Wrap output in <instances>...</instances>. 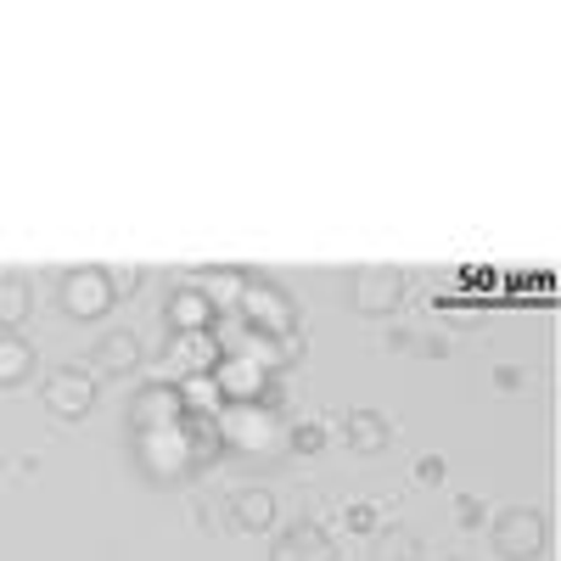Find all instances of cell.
Masks as SVG:
<instances>
[{
    "label": "cell",
    "instance_id": "1",
    "mask_svg": "<svg viewBox=\"0 0 561 561\" xmlns=\"http://www.w3.org/2000/svg\"><path fill=\"white\" fill-rule=\"evenodd\" d=\"M489 539H494V556L500 561H534L545 550V539H550V517H545V511H534V505H511V511H500V517H494Z\"/></svg>",
    "mask_w": 561,
    "mask_h": 561
},
{
    "label": "cell",
    "instance_id": "2",
    "mask_svg": "<svg viewBox=\"0 0 561 561\" xmlns=\"http://www.w3.org/2000/svg\"><path fill=\"white\" fill-rule=\"evenodd\" d=\"M237 314L253 325L259 337H275V343H287V337L298 332V309H293V298L280 293V287H270V280H253V275H248V293H242Z\"/></svg>",
    "mask_w": 561,
    "mask_h": 561
},
{
    "label": "cell",
    "instance_id": "3",
    "mask_svg": "<svg viewBox=\"0 0 561 561\" xmlns=\"http://www.w3.org/2000/svg\"><path fill=\"white\" fill-rule=\"evenodd\" d=\"M343 287H348V304L359 314H393L404 304V270H393V264H359V270H348Z\"/></svg>",
    "mask_w": 561,
    "mask_h": 561
},
{
    "label": "cell",
    "instance_id": "4",
    "mask_svg": "<svg viewBox=\"0 0 561 561\" xmlns=\"http://www.w3.org/2000/svg\"><path fill=\"white\" fill-rule=\"evenodd\" d=\"M39 404L51 410L57 421H84L90 410H96V377L79 370V365H57L51 377H45V388H39Z\"/></svg>",
    "mask_w": 561,
    "mask_h": 561
},
{
    "label": "cell",
    "instance_id": "5",
    "mask_svg": "<svg viewBox=\"0 0 561 561\" xmlns=\"http://www.w3.org/2000/svg\"><path fill=\"white\" fill-rule=\"evenodd\" d=\"M62 309L73 314V320H102L118 298H113V287H107V270L102 264H79V270H68L62 275Z\"/></svg>",
    "mask_w": 561,
    "mask_h": 561
},
{
    "label": "cell",
    "instance_id": "6",
    "mask_svg": "<svg viewBox=\"0 0 561 561\" xmlns=\"http://www.w3.org/2000/svg\"><path fill=\"white\" fill-rule=\"evenodd\" d=\"M135 460L147 466L158 483L169 478H192V455H185V427H163V433H135Z\"/></svg>",
    "mask_w": 561,
    "mask_h": 561
},
{
    "label": "cell",
    "instance_id": "7",
    "mask_svg": "<svg viewBox=\"0 0 561 561\" xmlns=\"http://www.w3.org/2000/svg\"><path fill=\"white\" fill-rule=\"evenodd\" d=\"M214 427H219L225 444H237V449H248V455H259V449L275 444V415H270V404H225Z\"/></svg>",
    "mask_w": 561,
    "mask_h": 561
},
{
    "label": "cell",
    "instance_id": "8",
    "mask_svg": "<svg viewBox=\"0 0 561 561\" xmlns=\"http://www.w3.org/2000/svg\"><path fill=\"white\" fill-rule=\"evenodd\" d=\"M214 382H219V393H225V404H270L275 393H270V377H264V365H253V359H242V354H219V365H214Z\"/></svg>",
    "mask_w": 561,
    "mask_h": 561
},
{
    "label": "cell",
    "instance_id": "9",
    "mask_svg": "<svg viewBox=\"0 0 561 561\" xmlns=\"http://www.w3.org/2000/svg\"><path fill=\"white\" fill-rule=\"evenodd\" d=\"M180 421H185V404L169 382H147L129 399V427L135 433H163V427H180Z\"/></svg>",
    "mask_w": 561,
    "mask_h": 561
},
{
    "label": "cell",
    "instance_id": "10",
    "mask_svg": "<svg viewBox=\"0 0 561 561\" xmlns=\"http://www.w3.org/2000/svg\"><path fill=\"white\" fill-rule=\"evenodd\" d=\"M270 561H337V545L332 534H325L320 523H293V528H280L270 539Z\"/></svg>",
    "mask_w": 561,
    "mask_h": 561
},
{
    "label": "cell",
    "instance_id": "11",
    "mask_svg": "<svg viewBox=\"0 0 561 561\" xmlns=\"http://www.w3.org/2000/svg\"><path fill=\"white\" fill-rule=\"evenodd\" d=\"M219 365V343L208 332H174V348H169V370L185 382V377H214Z\"/></svg>",
    "mask_w": 561,
    "mask_h": 561
},
{
    "label": "cell",
    "instance_id": "12",
    "mask_svg": "<svg viewBox=\"0 0 561 561\" xmlns=\"http://www.w3.org/2000/svg\"><path fill=\"white\" fill-rule=\"evenodd\" d=\"M225 523H230V528H242V534H264V528H275V494L259 489V483L237 489V494L225 500Z\"/></svg>",
    "mask_w": 561,
    "mask_h": 561
},
{
    "label": "cell",
    "instance_id": "13",
    "mask_svg": "<svg viewBox=\"0 0 561 561\" xmlns=\"http://www.w3.org/2000/svg\"><path fill=\"white\" fill-rule=\"evenodd\" d=\"M337 433H343V444H348L354 455H382V449L393 444V421L377 415V410H348V415L337 421Z\"/></svg>",
    "mask_w": 561,
    "mask_h": 561
},
{
    "label": "cell",
    "instance_id": "14",
    "mask_svg": "<svg viewBox=\"0 0 561 561\" xmlns=\"http://www.w3.org/2000/svg\"><path fill=\"white\" fill-rule=\"evenodd\" d=\"M214 304L197 293V287H180L174 293V304H169V314H163V325L169 332H214Z\"/></svg>",
    "mask_w": 561,
    "mask_h": 561
},
{
    "label": "cell",
    "instance_id": "15",
    "mask_svg": "<svg viewBox=\"0 0 561 561\" xmlns=\"http://www.w3.org/2000/svg\"><path fill=\"white\" fill-rule=\"evenodd\" d=\"M135 365H140V337L135 332H107L96 343V370L102 377H129Z\"/></svg>",
    "mask_w": 561,
    "mask_h": 561
},
{
    "label": "cell",
    "instance_id": "16",
    "mask_svg": "<svg viewBox=\"0 0 561 561\" xmlns=\"http://www.w3.org/2000/svg\"><path fill=\"white\" fill-rule=\"evenodd\" d=\"M34 377V348L23 332H0V388H18Z\"/></svg>",
    "mask_w": 561,
    "mask_h": 561
},
{
    "label": "cell",
    "instance_id": "17",
    "mask_svg": "<svg viewBox=\"0 0 561 561\" xmlns=\"http://www.w3.org/2000/svg\"><path fill=\"white\" fill-rule=\"evenodd\" d=\"M34 309V287L23 275H0V332H18Z\"/></svg>",
    "mask_w": 561,
    "mask_h": 561
},
{
    "label": "cell",
    "instance_id": "18",
    "mask_svg": "<svg viewBox=\"0 0 561 561\" xmlns=\"http://www.w3.org/2000/svg\"><path fill=\"white\" fill-rule=\"evenodd\" d=\"M197 293L214 304V314H219V309H237L242 293H248V275H242V270H208Z\"/></svg>",
    "mask_w": 561,
    "mask_h": 561
},
{
    "label": "cell",
    "instance_id": "19",
    "mask_svg": "<svg viewBox=\"0 0 561 561\" xmlns=\"http://www.w3.org/2000/svg\"><path fill=\"white\" fill-rule=\"evenodd\" d=\"M174 393H180L185 415H219V410H225V393H219V382H214V377H185Z\"/></svg>",
    "mask_w": 561,
    "mask_h": 561
},
{
    "label": "cell",
    "instance_id": "20",
    "mask_svg": "<svg viewBox=\"0 0 561 561\" xmlns=\"http://www.w3.org/2000/svg\"><path fill=\"white\" fill-rule=\"evenodd\" d=\"M388 348H399V354H427V359H444V343H438V337H427V332H415V325H393V332H388Z\"/></svg>",
    "mask_w": 561,
    "mask_h": 561
},
{
    "label": "cell",
    "instance_id": "21",
    "mask_svg": "<svg viewBox=\"0 0 561 561\" xmlns=\"http://www.w3.org/2000/svg\"><path fill=\"white\" fill-rule=\"evenodd\" d=\"M377 561H421V539H415V534H404V528H393V534H382Z\"/></svg>",
    "mask_w": 561,
    "mask_h": 561
},
{
    "label": "cell",
    "instance_id": "22",
    "mask_svg": "<svg viewBox=\"0 0 561 561\" xmlns=\"http://www.w3.org/2000/svg\"><path fill=\"white\" fill-rule=\"evenodd\" d=\"M320 444H325V427H320V421H298V427L287 433V449H293V455H314Z\"/></svg>",
    "mask_w": 561,
    "mask_h": 561
},
{
    "label": "cell",
    "instance_id": "23",
    "mask_svg": "<svg viewBox=\"0 0 561 561\" xmlns=\"http://www.w3.org/2000/svg\"><path fill=\"white\" fill-rule=\"evenodd\" d=\"M343 523H348L354 534H377V523H382V511L370 505V500H354V505L343 511Z\"/></svg>",
    "mask_w": 561,
    "mask_h": 561
},
{
    "label": "cell",
    "instance_id": "24",
    "mask_svg": "<svg viewBox=\"0 0 561 561\" xmlns=\"http://www.w3.org/2000/svg\"><path fill=\"white\" fill-rule=\"evenodd\" d=\"M107 270V287H113V298H129L135 287H140V264H102Z\"/></svg>",
    "mask_w": 561,
    "mask_h": 561
},
{
    "label": "cell",
    "instance_id": "25",
    "mask_svg": "<svg viewBox=\"0 0 561 561\" xmlns=\"http://www.w3.org/2000/svg\"><path fill=\"white\" fill-rule=\"evenodd\" d=\"M415 478H421V483H444V478H449V460H444V455H421V460H415Z\"/></svg>",
    "mask_w": 561,
    "mask_h": 561
},
{
    "label": "cell",
    "instance_id": "26",
    "mask_svg": "<svg viewBox=\"0 0 561 561\" xmlns=\"http://www.w3.org/2000/svg\"><path fill=\"white\" fill-rule=\"evenodd\" d=\"M455 523H460V528H483V505H478L472 494H460V500H455Z\"/></svg>",
    "mask_w": 561,
    "mask_h": 561
},
{
    "label": "cell",
    "instance_id": "27",
    "mask_svg": "<svg viewBox=\"0 0 561 561\" xmlns=\"http://www.w3.org/2000/svg\"><path fill=\"white\" fill-rule=\"evenodd\" d=\"M528 382V370H517V365H500L494 370V388H523Z\"/></svg>",
    "mask_w": 561,
    "mask_h": 561
},
{
    "label": "cell",
    "instance_id": "28",
    "mask_svg": "<svg viewBox=\"0 0 561 561\" xmlns=\"http://www.w3.org/2000/svg\"><path fill=\"white\" fill-rule=\"evenodd\" d=\"M455 561H466V556H455Z\"/></svg>",
    "mask_w": 561,
    "mask_h": 561
}]
</instances>
